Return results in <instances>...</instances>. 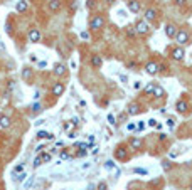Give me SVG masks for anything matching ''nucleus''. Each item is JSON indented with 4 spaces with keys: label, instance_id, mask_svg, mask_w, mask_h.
<instances>
[{
    "label": "nucleus",
    "instance_id": "nucleus-42",
    "mask_svg": "<svg viewBox=\"0 0 192 190\" xmlns=\"http://www.w3.org/2000/svg\"><path fill=\"white\" fill-rule=\"evenodd\" d=\"M81 37L83 39H88V37H90V34H88V32H81Z\"/></svg>",
    "mask_w": 192,
    "mask_h": 190
},
{
    "label": "nucleus",
    "instance_id": "nucleus-16",
    "mask_svg": "<svg viewBox=\"0 0 192 190\" xmlns=\"http://www.w3.org/2000/svg\"><path fill=\"white\" fill-rule=\"evenodd\" d=\"M0 126L2 128H9L10 126V118L9 116H4V114L0 116Z\"/></svg>",
    "mask_w": 192,
    "mask_h": 190
},
{
    "label": "nucleus",
    "instance_id": "nucleus-41",
    "mask_svg": "<svg viewBox=\"0 0 192 190\" xmlns=\"http://www.w3.org/2000/svg\"><path fill=\"white\" fill-rule=\"evenodd\" d=\"M44 123H46L44 119H37V121H35V126H41V125H44Z\"/></svg>",
    "mask_w": 192,
    "mask_h": 190
},
{
    "label": "nucleus",
    "instance_id": "nucleus-39",
    "mask_svg": "<svg viewBox=\"0 0 192 190\" xmlns=\"http://www.w3.org/2000/svg\"><path fill=\"white\" fill-rule=\"evenodd\" d=\"M148 125H150V126H155V128H157V125H158V123L155 121V119H150V121H148Z\"/></svg>",
    "mask_w": 192,
    "mask_h": 190
},
{
    "label": "nucleus",
    "instance_id": "nucleus-20",
    "mask_svg": "<svg viewBox=\"0 0 192 190\" xmlns=\"http://www.w3.org/2000/svg\"><path fill=\"white\" fill-rule=\"evenodd\" d=\"M35 138H39V140H42V138H49V140H52V135H51V133H46V131H39L37 135H35Z\"/></svg>",
    "mask_w": 192,
    "mask_h": 190
},
{
    "label": "nucleus",
    "instance_id": "nucleus-44",
    "mask_svg": "<svg viewBox=\"0 0 192 190\" xmlns=\"http://www.w3.org/2000/svg\"><path fill=\"white\" fill-rule=\"evenodd\" d=\"M190 190H192V185H190Z\"/></svg>",
    "mask_w": 192,
    "mask_h": 190
},
{
    "label": "nucleus",
    "instance_id": "nucleus-19",
    "mask_svg": "<svg viewBox=\"0 0 192 190\" xmlns=\"http://www.w3.org/2000/svg\"><path fill=\"white\" fill-rule=\"evenodd\" d=\"M101 62H103L101 56H93V59H91V64H93L94 68H99V66H101Z\"/></svg>",
    "mask_w": 192,
    "mask_h": 190
},
{
    "label": "nucleus",
    "instance_id": "nucleus-4",
    "mask_svg": "<svg viewBox=\"0 0 192 190\" xmlns=\"http://www.w3.org/2000/svg\"><path fill=\"white\" fill-rule=\"evenodd\" d=\"M135 30H137V34H147L148 32V24L145 20H138L137 26H135Z\"/></svg>",
    "mask_w": 192,
    "mask_h": 190
},
{
    "label": "nucleus",
    "instance_id": "nucleus-31",
    "mask_svg": "<svg viewBox=\"0 0 192 190\" xmlns=\"http://www.w3.org/2000/svg\"><path fill=\"white\" fill-rule=\"evenodd\" d=\"M105 167H106L108 170H113V168H115V165H113V161H106V163H105Z\"/></svg>",
    "mask_w": 192,
    "mask_h": 190
},
{
    "label": "nucleus",
    "instance_id": "nucleus-9",
    "mask_svg": "<svg viewBox=\"0 0 192 190\" xmlns=\"http://www.w3.org/2000/svg\"><path fill=\"white\" fill-rule=\"evenodd\" d=\"M115 156L118 158V160H125V158L128 156V152L125 150L123 146H120L118 150H115Z\"/></svg>",
    "mask_w": 192,
    "mask_h": 190
},
{
    "label": "nucleus",
    "instance_id": "nucleus-18",
    "mask_svg": "<svg viewBox=\"0 0 192 190\" xmlns=\"http://www.w3.org/2000/svg\"><path fill=\"white\" fill-rule=\"evenodd\" d=\"M130 146L133 150H138V148H142V141L138 138H133V140H130Z\"/></svg>",
    "mask_w": 192,
    "mask_h": 190
},
{
    "label": "nucleus",
    "instance_id": "nucleus-37",
    "mask_svg": "<svg viewBox=\"0 0 192 190\" xmlns=\"http://www.w3.org/2000/svg\"><path fill=\"white\" fill-rule=\"evenodd\" d=\"M26 177H27V175H26V173H24V172H22V175H19V177H15V180L22 182V180H24V178H26Z\"/></svg>",
    "mask_w": 192,
    "mask_h": 190
},
{
    "label": "nucleus",
    "instance_id": "nucleus-38",
    "mask_svg": "<svg viewBox=\"0 0 192 190\" xmlns=\"http://www.w3.org/2000/svg\"><path fill=\"white\" fill-rule=\"evenodd\" d=\"M108 121H110L111 125H115V116H113V114H110V116H108Z\"/></svg>",
    "mask_w": 192,
    "mask_h": 190
},
{
    "label": "nucleus",
    "instance_id": "nucleus-22",
    "mask_svg": "<svg viewBox=\"0 0 192 190\" xmlns=\"http://www.w3.org/2000/svg\"><path fill=\"white\" fill-rule=\"evenodd\" d=\"M154 93H155V96H163V88L162 86H155V89H154Z\"/></svg>",
    "mask_w": 192,
    "mask_h": 190
},
{
    "label": "nucleus",
    "instance_id": "nucleus-26",
    "mask_svg": "<svg viewBox=\"0 0 192 190\" xmlns=\"http://www.w3.org/2000/svg\"><path fill=\"white\" fill-rule=\"evenodd\" d=\"M41 111H42V110H41V104H39V103H35V104L32 106V113H41Z\"/></svg>",
    "mask_w": 192,
    "mask_h": 190
},
{
    "label": "nucleus",
    "instance_id": "nucleus-7",
    "mask_svg": "<svg viewBox=\"0 0 192 190\" xmlns=\"http://www.w3.org/2000/svg\"><path fill=\"white\" fill-rule=\"evenodd\" d=\"M29 39L30 42H39L41 41V32H39V29H32L29 32Z\"/></svg>",
    "mask_w": 192,
    "mask_h": 190
},
{
    "label": "nucleus",
    "instance_id": "nucleus-2",
    "mask_svg": "<svg viewBox=\"0 0 192 190\" xmlns=\"http://www.w3.org/2000/svg\"><path fill=\"white\" fill-rule=\"evenodd\" d=\"M44 161H51V153H41L39 156H35L34 167H39V165H42Z\"/></svg>",
    "mask_w": 192,
    "mask_h": 190
},
{
    "label": "nucleus",
    "instance_id": "nucleus-29",
    "mask_svg": "<svg viewBox=\"0 0 192 190\" xmlns=\"http://www.w3.org/2000/svg\"><path fill=\"white\" fill-rule=\"evenodd\" d=\"M19 172H24V165H17V167L14 168V173H19Z\"/></svg>",
    "mask_w": 192,
    "mask_h": 190
},
{
    "label": "nucleus",
    "instance_id": "nucleus-13",
    "mask_svg": "<svg viewBox=\"0 0 192 190\" xmlns=\"http://www.w3.org/2000/svg\"><path fill=\"white\" fill-rule=\"evenodd\" d=\"M61 9V0H49V10L57 12Z\"/></svg>",
    "mask_w": 192,
    "mask_h": 190
},
{
    "label": "nucleus",
    "instance_id": "nucleus-30",
    "mask_svg": "<svg viewBox=\"0 0 192 190\" xmlns=\"http://www.w3.org/2000/svg\"><path fill=\"white\" fill-rule=\"evenodd\" d=\"M128 131H135V130H137V125H133V123H128Z\"/></svg>",
    "mask_w": 192,
    "mask_h": 190
},
{
    "label": "nucleus",
    "instance_id": "nucleus-34",
    "mask_svg": "<svg viewBox=\"0 0 192 190\" xmlns=\"http://www.w3.org/2000/svg\"><path fill=\"white\" fill-rule=\"evenodd\" d=\"M162 167H163V170H169V168H170V163H169L167 160H163L162 161Z\"/></svg>",
    "mask_w": 192,
    "mask_h": 190
},
{
    "label": "nucleus",
    "instance_id": "nucleus-32",
    "mask_svg": "<svg viewBox=\"0 0 192 190\" xmlns=\"http://www.w3.org/2000/svg\"><path fill=\"white\" fill-rule=\"evenodd\" d=\"M167 126H169V128H174L175 126V121H174V119H167Z\"/></svg>",
    "mask_w": 192,
    "mask_h": 190
},
{
    "label": "nucleus",
    "instance_id": "nucleus-27",
    "mask_svg": "<svg viewBox=\"0 0 192 190\" xmlns=\"http://www.w3.org/2000/svg\"><path fill=\"white\" fill-rule=\"evenodd\" d=\"M126 32H128V35H130V37H133V35L137 34V30H135V27H128V30H126Z\"/></svg>",
    "mask_w": 192,
    "mask_h": 190
},
{
    "label": "nucleus",
    "instance_id": "nucleus-14",
    "mask_svg": "<svg viewBox=\"0 0 192 190\" xmlns=\"http://www.w3.org/2000/svg\"><path fill=\"white\" fill-rule=\"evenodd\" d=\"M145 19L147 20H155L157 19V12L154 9H147L145 10Z\"/></svg>",
    "mask_w": 192,
    "mask_h": 190
},
{
    "label": "nucleus",
    "instance_id": "nucleus-23",
    "mask_svg": "<svg viewBox=\"0 0 192 190\" xmlns=\"http://www.w3.org/2000/svg\"><path fill=\"white\" fill-rule=\"evenodd\" d=\"M154 89H155V84H148L145 89H143V93L148 94V93H154Z\"/></svg>",
    "mask_w": 192,
    "mask_h": 190
},
{
    "label": "nucleus",
    "instance_id": "nucleus-35",
    "mask_svg": "<svg viewBox=\"0 0 192 190\" xmlns=\"http://www.w3.org/2000/svg\"><path fill=\"white\" fill-rule=\"evenodd\" d=\"M106 188H108V185L105 183V182H101V183L98 185V190H106Z\"/></svg>",
    "mask_w": 192,
    "mask_h": 190
},
{
    "label": "nucleus",
    "instance_id": "nucleus-8",
    "mask_svg": "<svg viewBox=\"0 0 192 190\" xmlns=\"http://www.w3.org/2000/svg\"><path fill=\"white\" fill-rule=\"evenodd\" d=\"M64 93V84L62 83H56L54 88H52V96H61Z\"/></svg>",
    "mask_w": 192,
    "mask_h": 190
},
{
    "label": "nucleus",
    "instance_id": "nucleus-6",
    "mask_svg": "<svg viewBox=\"0 0 192 190\" xmlns=\"http://www.w3.org/2000/svg\"><path fill=\"white\" fill-rule=\"evenodd\" d=\"M184 49H180V47H177V49H174L172 51V59L174 61H182L184 59Z\"/></svg>",
    "mask_w": 192,
    "mask_h": 190
},
{
    "label": "nucleus",
    "instance_id": "nucleus-21",
    "mask_svg": "<svg viewBox=\"0 0 192 190\" xmlns=\"http://www.w3.org/2000/svg\"><path fill=\"white\" fill-rule=\"evenodd\" d=\"M26 10H27V2H24V0L19 2L17 4V12H26Z\"/></svg>",
    "mask_w": 192,
    "mask_h": 190
},
{
    "label": "nucleus",
    "instance_id": "nucleus-24",
    "mask_svg": "<svg viewBox=\"0 0 192 190\" xmlns=\"http://www.w3.org/2000/svg\"><path fill=\"white\" fill-rule=\"evenodd\" d=\"M30 74H32V71H30V68H26V69H24V72H22V77H24V79H27V77L30 76Z\"/></svg>",
    "mask_w": 192,
    "mask_h": 190
},
{
    "label": "nucleus",
    "instance_id": "nucleus-36",
    "mask_svg": "<svg viewBox=\"0 0 192 190\" xmlns=\"http://www.w3.org/2000/svg\"><path fill=\"white\" fill-rule=\"evenodd\" d=\"M61 158H62V160H68V158H69V153H66V152H61Z\"/></svg>",
    "mask_w": 192,
    "mask_h": 190
},
{
    "label": "nucleus",
    "instance_id": "nucleus-43",
    "mask_svg": "<svg viewBox=\"0 0 192 190\" xmlns=\"http://www.w3.org/2000/svg\"><path fill=\"white\" fill-rule=\"evenodd\" d=\"M108 2H110V4H113V2H116V0H108Z\"/></svg>",
    "mask_w": 192,
    "mask_h": 190
},
{
    "label": "nucleus",
    "instance_id": "nucleus-5",
    "mask_svg": "<svg viewBox=\"0 0 192 190\" xmlns=\"http://www.w3.org/2000/svg\"><path fill=\"white\" fill-rule=\"evenodd\" d=\"M175 41H177V44H185L189 41V34L185 32V30H179V32H177Z\"/></svg>",
    "mask_w": 192,
    "mask_h": 190
},
{
    "label": "nucleus",
    "instance_id": "nucleus-40",
    "mask_svg": "<svg viewBox=\"0 0 192 190\" xmlns=\"http://www.w3.org/2000/svg\"><path fill=\"white\" fill-rule=\"evenodd\" d=\"M133 88H135V89H140L142 88V83H140V81H137V83L133 84Z\"/></svg>",
    "mask_w": 192,
    "mask_h": 190
},
{
    "label": "nucleus",
    "instance_id": "nucleus-25",
    "mask_svg": "<svg viewBox=\"0 0 192 190\" xmlns=\"http://www.w3.org/2000/svg\"><path fill=\"white\" fill-rule=\"evenodd\" d=\"M133 172H135V173H140V175H147V173H148V170H147V168H135Z\"/></svg>",
    "mask_w": 192,
    "mask_h": 190
},
{
    "label": "nucleus",
    "instance_id": "nucleus-28",
    "mask_svg": "<svg viewBox=\"0 0 192 190\" xmlns=\"http://www.w3.org/2000/svg\"><path fill=\"white\" fill-rule=\"evenodd\" d=\"M32 182H34V178H29V180L26 182V185H24V190H29V187L32 185Z\"/></svg>",
    "mask_w": 192,
    "mask_h": 190
},
{
    "label": "nucleus",
    "instance_id": "nucleus-11",
    "mask_svg": "<svg viewBox=\"0 0 192 190\" xmlns=\"http://www.w3.org/2000/svg\"><path fill=\"white\" fill-rule=\"evenodd\" d=\"M145 69H147V72H148V74H152V76H154V74H157L158 66H157V62H148L145 66Z\"/></svg>",
    "mask_w": 192,
    "mask_h": 190
},
{
    "label": "nucleus",
    "instance_id": "nucleus-3",
    "mask_svg": "<svg viewBox=\"0 0 192 190\" xmlns=\"http://www.w3.org/2000/svg\"><path fill=\"white\" fill-rule=\"evenodd\" d=\"M177 32H179V30H177V27H175L174 24H167V26H165V35L169 39L177 37Z\"/></svg>",
    "mask_w": 192,
    "mask_h": 190
},
{
    "label": "nucleus",
    "instance_id": "nucleus-17",
    "mask_svg": "<svg viewBox=\"0 0 192 190\" xmlns=\"http://www.w3.org/2000/svg\"><path fill=\"white\" fill-rule=\"evenodd\" d=\"M128 113H130V114H137V113H140V106H138L137 103L130 104V106H128Z\"/></svg>",
    "mask_w": 192,
    "mask_h": 190
},
{
    "label": "nucleus",
    "instance_id": "nucleus-12",
    "mask_svg": "<svg viewBox=\"0 0 192 190\" xmlns=\"http://www.w3.org/2000/svg\"><path fill=\"white\" fill-rule=\"evenodd\" d=\"M64 72H66V66L61 64V62H57L54 66V74H56V76H62Z\"/></svg>",
    "mask_w": 192,
    "mask_h": 190
},
{
    "label": "nucleus",
    "instance_id": "nucleus-10",
    "mask_svg": "<svg viewBox=\"0 0 192 190\" xmlns=\"http://www.w3.org/2000/svg\"><path fill=\"white\" fill-rule=\"evenodd\" d=\"M128 9H130V12L137 14L138 10H140V2H138V0H132V2H128Z\"/></svg>",
    "mask_w": 192,
    "mask_h": 190
},
{
    "label": "nucleus",
    "instance_id": "nucleus-1",
    "mask_svg": "<svg viewBox=\"0 0 192 190\" xmlns=\"http://www.w3.org/2000/svg\"><path fill=\"white\" fill-rule=\"evenodd\" d=\"M103 24H105V19L101 17V15H96V17H93V20H91L90 27L93 30H99L103 27Z\"/></svg>",
    "mask_w": 192,
    "mask_h": 190
},
{
    "label": "nucleus",
    "instance_id": "nucleus-15",
    "mask_svg": "<svg viewBox=\"0 0 192 190\" xmlns=\"http://www.w3.org/2000/svg\"><path fill=\"white\" fill-rule=\"evenodd\" d=\"M175 108H177V111H179V113H185V111H187V108H189V104L185 101H179L177 104H175Z\"/></svg>",
    "mask_w": 192,
    "mask_h": 190
},
{
    "label": "nucleus",
    "instance_id": "nucleus-33",
    "mask_svg": "<svg viewBox=\"0 0 192 190\" xmlns=\"http://www.w3.org/2000/svg\"><path fill=\"white\" fill-rule=\"evenodd\" d=\"M143 128H145V123H143V121H138V125H137V130H138V131H142Z\"/></svg>",
    "mask_w": 192,
    "mask_h": 190
}]
</instances>
